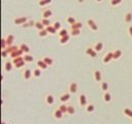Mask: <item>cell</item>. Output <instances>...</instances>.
I'll use <instances>...</instances> for the list:
<instances>
[{
	"label": "cell",
	"mask_w": 132,
	"mask_h": 124,
	"mask_svg": "<svg viewBox=\"0 0 132 124\" xmlns=\"http://www.w3.org/2000/svg\"><path fill=\"white\" fill-rule=\"evenodd\" d=\"M6 39V44H7V47L10 46H13L14 45V41H15V36L13 34H8L7 37L5 38Z\"/></svg>",
	"instance_id": "cell-19"
},
{
	"label": "cell",
	"mask_w": 132,
	"mask_h": 124,
	"mask_svg": "<svg viewBox=\"0 0 132 124\" xmlns=\"http://www.w3.org/2000/svg\"><path fill=\"white\" fill-rule=\"evenodd\" d=\"M40 22H41L43 25H45V27H48V26H50V25H52V23H51L50 19H45V18H42Z\"/></svg>",
	"instance_id": "cell-39"
},
{
	"label": "cell",
	"mask_w": 132,
	"mask_h": 124,
	"mask_svg": "<svg viewBox=\"0 0 132 124\" xmlns=\"http://www.w3.org/2000/svg\"><path fill=\"white\" fill-rule=\"evenodd\" d=\"M128 34L130 37H132V25H130V26L128 27Z\"/></svg>",
	"instance_id": "cell-48"
},
{
	"label": "cell",
	"mask_w": 132,
	"mask_h": 124,
	"mask_svg": "<svg viewBox=\"0 0 132 124\" xmlns=\"http://www.w3.org/2000/svg\"><path fill=\"white\" fill-rule=\"evenodd\" d=\"M23 79L25 80V81H29L32 77H33V71L30 69V68H25L24 70H23Z\"/></svg>",
	"instance_id": "cell-2"
},
{
	"label": "cell",
	"mask_w": 132,
	"mask_h": 124,
	"mask_svg": "<svg viewBox=\"0 0 132 124\" xmlns=\"http://www.w3.org/2000/svg\"><path fill=\"white\" fill-rule=\"evenodd\" d=\"M58 107H59V109H60V111L62 112L63 114H67V109H68V105H66V103H62V104H60Z\"/></svg>",
	"instance_id": "cell-34"
},
{
	"label": "cell",
	"mask_w": 132,
	"mask_h": 124,
	"mask_svg": "<svg viewBox=\"0 0 132 124\" xmlns=\"http://www.w3.org/2000/svg\"><path fill=\"white\" fill-rule=\"evenodd\" d=\"M87 25H88V27H89V29H91L92 31H97L99 29L98 25L96 24V22L94 20H92V19H89L87 21Z\"/></svg>",
	"instance_id": "cell-3"
},
{
	"label": "cell",
	"mask_w": 132,
	"mask_h": 124,
	"mask_svg": "<svg viewBox=\"0 0 132 124\" xmlns=\"http://www.w3.org/2000/svg\"><path fill=\"white\" fill-rule=\"evenodd\" d=\"M100 88L101 90L103 91V92H107L108 89H109V85H108V83L106 81H102L100 83Z\"/></svg>",
	"instance_id": "cell-16"
},
{
	"label": "cell",
	"mask_w": 132,
	"mask_h": 124,
	"mask_svg": "<svg viewBox=\"0 0 132 124\" xmlns=\"http://www.w3.org/2000/svg\"><path fill=\"white\" fill-rule=\"evenodd\" d=\"M76 1H77L78 3H84V2H85V0H76Z\"/></svg>",
	"instance_id": "cell-49"
},
{
	"label": "cell",
	"mask_w": 132,
	"mask_h": 124,
	"mask_svg": "<svg viewBox=\"0 0 132 124\" xmlns=\"http://www.w3.org/2000/svg\"><path fill=\"white\" fill-rule=\"evenodd\" d=\"M21 56H24V52L22 51L20 48L18 49V50H16V51H14L13 53L10 54V57L13 58V59H14V58H17V57H21Z\"/></svg>",
	"instance_id": "cell-10"
},
{
	"label": "cell",
	"mask_w": 132,
	"mask_h": 124,
	"mask_svg": "<svg viewBox=\"0 0 132 124\" xmlns=\"http://www.w3.org/2000/svg\"><path fill=\"white\" fill-rule=\"evenodd\" d=\"M23 57H24V60H25L26 63H31V62H33V60H34L33 56L30 55V54H25Z\"/></svg>",
	"instance_id": "cell-26"
},
{
	"label": "cell",
	"mask_w": 132,
	"mask_h": 124,
	"mask_svg": "<svg viewBox=\"0 0 132 124\" xmlns=\"http://www.w3.org/2000/svg\"><path fill=\"white\" fill-rule=\"evenodd\" d=\"M2 124H6V123H5V122H2Z\"/></svg>",
	"instance_id": "cell-51"
},
{
	"label": "cell",
	"mask_w": 132,
	"mask_h": 124,
	"mask_svg": "<svg viewBox=\"0 0 132 124\" xmlns=\"http://www.w3.org/2000/svg\"><path fill=\"white\" fill-rule=\"evenodd\" d=\"M77 89H78V86H77L76 83H70L69 86H68V91H69V93H71V94L76 93Z\"/></svg>",
	"instance_id": "cell-7"
},
{
	"label": "cell",
	"mask_w": 132,
	"mask_h": 124,
	"mask_svg": "<svg viewBox=\"0 0 132 124\" xmlns=\"http://www.w3.org/2000/svg\"><path fill=\"white\" fill-rule=\"evenodd\" d=\"M66 35H68V31H67L66 29L62 28L61 30L58 31V36H59V38H60V37H63V36H66Z\"/></svg>",
	"instance_id": "cell-32"
},
{
	"label": "cell",
	"mask_w": 132,
	"mask_h": 124,
	"mask_svg": "<svg viewBox=\"0 0 132 124\" xmlns=\"http://www.w3.org/2000/svg\"><path fill=\"white\" fill-rule=\"evenodd\" d=\"M74 113H75V109H74V106H72V105H68L67 114H68V115H73Z\"/></svg>",
	"instance_id": "cell-40"
},
{
	"label": "cell",
	"mask_w": 132,
	"mask_h": 124,
	"mask_svg": "<svg viewBox=\"0 0 132 124\" xmlns=\"http://www.w3.org/2000/svg\"><path fill=\"white\" fill-rule=\"evenodd\" d=\"M93 76H94L95 82H97V83H101L102 82V74H101L100 70H94Z\"/></svg>",
	"instance_id": "cell-9"
},
{
	"label": "cell",
	"mask_w": 132,
	"mask_h": 124,
	"mask_svg": "<svg viewBox=\"0 0 132 124\" xmlns=\"http://www.w3.org/2000/svg\"><path fill=\"white\" fill-rule=\"evenodd\" d=\"M6 48H7L6 39H5V38H2V39H1V49H2V50H6Z\"/></svg>",
	"instance_id": "cell-46"
},
{
	"label": "cell",
	"mask_w": 132,
	"mask_h": 124,
	"mask_svg": "<svg viewBox=\"0 0 132 124\" xmlns=\"http://www.w3.org/2000/svg\"><path fill=\"white\" fill-rule=\"evenodd\" d=\"M78 102H80V105L83 106V107H86L87 104H88V99H87V96L85 94H81L78 96Z\"/></svg>",
	"instance_id": "cell-6"
},
{
	"label": "cell",
	"mask_w": 132,
	"mask_h": 124,
	"mask_svg": "<svg viewBox=\"0 0 132 124\" xmlns=\"http://www.w3.org/2000/svg\"><path fill=\"white\" fill-rule=\"evenodd\" d=\"M52 16H53V12L50 10V8H45L41 13V17L45 19H50Z\"/></svg>",
	"instance_id": "cell-11"
},
{
	"label": "cell",
	"mask_w": 132,
	"mask_h": 124,
	"mask_svg": "<svg viewBox=\"0 0 132 124\" xmlns=\"http://www.w3.org/2000/svg\"><path fill=\"white\" fill-rule=\"evenodd\" d=\"M95 1L97 2V3H100V2H102V1H103V0H95Z\"/></svg>",
	"instance_id": "cell-50"
},
{
	"label": "cell",
	"mask_w": 132,
	"mask_h": 124,
	"mask_svg": "<svg viewBox=\"0 0 132 124\" xmlns=\"http://www.w3.org/2000/svg\"><path fill=\"white\" fill-rule=\"evenodd\" d=\"M102 98H103V100L105 102H107V103H109L111 101V95H110V93L108 92V91H107V92H103Z\"/></svg>",
	"instance_id": "cell-18"
},
{
	"label": "cell",
	"mask_w": 132,
	"mask_h": 124,
	"mask_svg": "<svg viewBox=\"0 0 132 124\" xmlns=\"http://www.w3.org/2000/svg\"><path fill=\"white\" fill-rule=\"evenodd\" d=\"M69 38H70V36H69V34H68V35H66V36L60 37V38H59V41H60L61 45H65V44H67L68 41H69Z\"/></svg>",
	"instance_id": "cell-31"
},
{
	"label": "cell",
	"mask_w": 132,
	"mask_h": 124,
	"mask_svg": "<svg viewBox=\"0 0 132 124\" xmlns=\"http://www.w3.org/2000/svg\"><path fill=\"white\" fill-rule=\"evenodd\" d=\"M25 60H23V61H21V62H19V63H17V64H15V67L16 68H21V67H23V66H25Z\"/></svg>",
	"instance_id": "cell-45"
},
{
	"label": "cell",
	"mask_w": 132,
	"mask_h": 124,
	"mask_svg": "<svg viewBox=\"0 0 132 124\" xmlns=\"http://www.w3.org/2000/svg\"><path fill=\"white\" fill-rule=\"evenodd\" d=\"M111 60H113V52H107L103 57V63L107 64L109 63Z\"/></svg>",
	"instance_id": "cell-5"
},
{
	"label": "cell",
	"mask_w": 132,
	"mask_h": 124,
	"mask_svg": "<svg viewBox=\"0 0 132 124\" xmlns=\"http://www.w3.org/2000/svg\"><path fill=\"white\" fill-rule=\"evenodd\" d=\"M124 114L127 116L128 118H130V119H132V110H130V109H128V107H125L124 109Z\"/></svg>",
	"instance_id": "cell-36"
},
{
	"label": "cell",
	"mask_w": 132,
	"mask_h": 124,
	"mask_svg": "<svg viewBox=\"0 0 132 124\" xmlns=\"http://www.w3.org/2000/svg\"><path fill=\"white\" fill-rule=\"evenodd\" d=\"M52 2H53V0H38V1H37V4H38V6H40V7H46V6L50 5Z\"/></svg>",
	"instance_id": "cell-15"
},
{
	"label": "cell",
	"mask_w": 132,
	"mask_h": 124,
	"mask_svg": "<svg viewBox=\"0 0 132 124\" xmlns=\"http://www.w3.org/2000/svg\"><path fill=\"white\" fill-rule=\"evenodd\" d=\"M83 28V24L81 22H76L73 25H70V30H74V29H82Z\"/></svg>",
	"instance_id": "cell-28"
},
{
	"label": "cell",
	"mask_w": 132,
	"mask_h": 124,
	"mask_svg": "<svg viewBox=\"0 0 132 124\" xmlns=\"http://www.w3.org/2000/svg\"><path fill=\"white\" fill-rule=\"evenodd\" d=\"M13 67H15L13 61H7V62H5V64H4V69L6 71H11L13 69Z\"/></svg>",
	"instance_id": "cell-22"
},
{
	"label": "cell",
	"mask_w": 132,
	"mask_h": 124,
	"mask_svg": "<svg viewBox=\"0 0 132 124\" xmlns=\"http://www.w3.org/2000/svg\"><path fill=\"white\" fill-rule=\"evenodd\" d=\"M8 55H10V54L7 53L6 50H2V51H1V56H2V58H6Z\"/></svg>",
	"instance_id": "cell-47"
},
{
	"label": "cell",
	"mask_w": 132,
	"mask_h": 124,
	"mask_svg": "<svg viewBox=\"0 0 132 124\" xmlns=\"http://www.w3.org/2000/svg\"><path fill=\"white\" fill-rule=\"evenodd\" d=\"M36 66H37V67H39L40 69H42V70H46L49 67V66L47 65V63L43 61L42 59H39V60L36 61Z\"/></svg>",
	"instance_id": "cell-13"
},
{
	"label": "cell",
	"mask_w": 132,
	"mask_h": 124,
	"mask_svg": "<svg viewBox=\"0 0 132 124\" xmlns=\"http://www.w3.org/2000/svg\"><path fill=\"white\" fill-rule=\"evenodd\" d=\"M86 111L88 113H93L95 111V105L93 103H88L87 106H86Z\"/></svg>",
	"instance_id": "cell-33"
},
{
	"label": "cell",
	"mask_w": 132,
	"mask_h": 124,
	"mask_svg": "<svg viewBox=\"0 0 132 124\" xmlns=\"http://www.w3.org/2000/svg\"><path fill=\"white\" fill-rule=\"evenodd\" d=\"M34 28L36 29V30H38V31H40V30H43V29H46L45 25H43V24H42L41 22H35Z\"/></svg>",
	"instance_id": "cell-27"
},
{
	"label": "cell",
	"mask_w": 132,
	"mask_h": 124,
	"mask_svg": "<svg viewBox=\"0 0 132 124\" xmlns=\"http://www.w3.org/2000/svg\"><path fill=\"white\" fill-rule=\"evenodd\" d=\"M34 25H35V22H34V21H30V22L25 23V24L23 25V27H25V28H27V27H32V26H34Z\"/></svg>",
	"instance_id": "cell-44"
},
{
	"label": "cell",
	"mask_w": 132,
	"mask_h": 124,
	"mask_svg": "<svg viewBox=\"0 0 132 124\" xmlns=\"http://www.w3.org/2000/svg\"><path fill=\"white\" fill-rule=\"evenodd\" d=\"M123 0H109V4L111 6H118L122 3Z\"/></svg>",
	"instance_id": "cell-37"
},
{
	"label": "cell",
	"mask_w": 132,
	"mask_h": 124,
	"mask_svg": "<svg viewBox=\"0 0 132 124\" xmlns=\"http://www.w3.org/2000/svg\"><path fill=\"white\" fill-rule=\"evenodd\" d=\"M23 60H24V57H23V56L17 57V58H14V59H13V63H14V65H15V64L19 63V62H21V61H23Z\"/></svg>",
	"instance_id": "cell-42"
},
{
	"label": "cell",
	"mask_w": 132,
	"mask_h": 124,
	"mask_svg": "<svg viewBox=\"0 0 132 124\" xmlns=\"http://www.w3.org/2000/svg\"><path fill=\"white\" fill-rule=\"evenodd\" d=\"M42 60L47 63L48 66H52L53 64H54V60H53V58L50 57V56H45V57L42 58Z\"/></svg>",
	"instance_id": "cell-20"
},
{
	"label": "cell",
	"mask_w": 132,
	"mask_h": 124,
	"mask_svg": "<svg viewBox=\"0 0 132 124\" xmlns=\"http://www.w3.org/2000/svg\"><path fill=\"white\" fill-rule=\"evenodd\" d=\"M124 21L126 24H130L132 22V13H126L124 16Z\"/></svg>",
	"instance_id": "cell-24"
},
{
	"label": "cell",
	"mask_w": 132,
	"mask_h": 124,
	"mask_svg": "<svg viewBox=\"0 0 132 124\" xmlns=\"http://www.w3.org/2000/svg\"><path fill=\"white\" fill-rule=\"evenodd\" d=\"M41 71H42V69H40L39 67H36L35 69H33V77L34 78H39L41 76Z\"/></svg>",
	"instance_id": "cell-30"
},
{
	"label": "cell",
	"mask_w": 132,
	"mask_h": 124,
	"mask_svg": "<svg viewBox=\"0 0 132 124\" xmlns=\"http://www.w3.org/2000/svg\"><path fill=\"white\" fill-rule=\"evenodd\" d=\"M77 21L75 20V18L74 17H71V16H68L67 18H66V23L67 24H69V25H73V24H75Z\"/></svg>",
	"instance_id": "cell-29"
},
{
	"label": "cell",
	"mask_w": 132,
	"mask_h": 124,
	"mask_svg": "<svg viewBox=\"0 0 132 124\" xmlns=\"http://www.w3.org/2000/svg\"><path fill=\"white\" fill-rule=\"evenodd\" d=\"M45 101L48 105H53L55 102V97L53 94H48L46 97H45Z\"/></svg>",
	"instance_id": "cell-8"
},
{
	"label": "cell",
	"mask_w": 132,
	"mask_h": 124,
	"mask_svg": "<svg viewBox=\"0 0 132 124\" xmlns=\"http://www.w3.org/2000/svg\"><path fill=\"white\" fill-rule=\"evenodd\" d=\"M123 55V52L121 50H116V51H113V60H118L122 57Z\"/></svg>",
	"instance_id": "cell-25"
},
{
	"label": "cell",
	"mask_w": 132,
	"mask_h": 124,
	"mask_svg": "<svg viewBox=\"0 0 132 124\" xmlns=\"http://www.w3.org/2000/svg\"><path fill=\"white\" fill-rule=\"evenodd\" d=\"M22 51L24 52V54H29L30 53V48L28 47V45H26V44H22V45H20V47H19Z\"/></svg>",
	"instance_id": "cell-23"
},
{
	"label": "cell",
	"mask_w": 132,
	"mask_h": 124,
	"mask_svg": "<svg viewBox=\"0 0 132 124\" xmlns=\"http://www.w3.org/2000/svg\"><path fill=\"white\" fill-rule=\"evenodd\" d=\"M48 34H49V32L47 31V29H43V30L38 31V36L39 37H46Z\"/></svg>",
	"instance_id": "cell-38"
},
{
	"label": "cell",
	"mask_w": 132,
	"mask_h": 124,
	"mask_svg": "<svg viewBox=\"0 0 132 124\" xmlns=\"http://www.w3.org/2000/svg\"><path fill=\"white\" fill-rule=\"evenodd\" d=\"M70 33H71L72 36H78L81 34V29H74V30H71L70 31Z\"/></svg>",
	"instance_id": "cell-41"
},
{
	"label": "cell",
	"mask_w": 132,
	"mask_h": 124,
	"mask_svg": "<svg viewBox=\"0 0 132 124\" xmlns=\"http://www.w3.org/2000/svg\"><path fill=\"white\" fill-rule=\"evenodd\" d=\"M64 115H65V114H63L62 112H61L59 107H58V109H56V110L54 111V118H55V119H57V120L62 119Z\"/></svg>",
	"instance_id": "cell-14"
},
{
	"label": "cell",
	"mask_w": 132,
	"mask_h": 124,
	"mask_svg": "<svg viewBox=\"0 0 132 124\" xmlns=\"http://www.w3.org/2000/svg\"><path fill=\"white\" fill-rule=\"evenodd\" d=\"M70 94H71V93H63L62 95H60L59 100L62 102V103H66L69 100V99H70Z\"/></svg>",
	"instance_id": "cell-12"
},
{
	"label": "cell",
	"mask_w": 132,
	"mask_h": 124,
	"mask_svg": "<svg viewBox=\"0 0 132 124\" xmlns=\"http://www.w3.org/2000/svg\"><path fill=\"white\" fill-rule=\"evenodd\" d=\"M46 29H47V31L49 32V34H52V35H54V34H56L57 33V29L53 26V24L52 25H50V26H48V27H46Z\"/></svg>",
	"instance_id": "cell-21"
},
{
	"label": "cell",
	"mask_w": 132,
	"mask_h": 124,
	"mask_svg": "<svg viewBox=\"0 0 132 124\" xmlns=\"http://www.w3.org/2000/svg\"><path fill=\"white\" fill-rule=\"evenodd\" d=\"M85 53L88 56H90L91 58H96V56H97V52H96L95 50H94V48H92V47H88L85 50Z\"/></svg>",
	"instance_id": "cell-4"
},
{
	"label": "cell",
	"mask_w": 132,
	"mask_h": 124,
	"mask_svg": "<svg viewBox=\"0 0 132 124\" xmlns=\"http://www.w3.org/2000/svg\"><path fill=\"white\" fill-rule=\"evenodd\" d=\"M94 50L97 53H99V52H101L102 50H103V43H101V41H98V43H96L95 45H94Z\"/></svg>",
	"instance_id": "cell-17"
},
{
	"label": "cell",
	"mask_w": 132,
	"mask_h": 124,
	"mask_svg": "<svg viewBox=\"0 0 132 124\" xmlns=\"http://www.w3.org/2000/svg\"><path fill=\"white\" fill-rule=\"evenodd\" d=\"M53 26H54L58 31L62 29V26H61V23L60 22H54V23H53Z\"/></svg>",
	"instance_id": "cell-43"
},
{
	"label": "cell",
	"mask_w": 132,
	"mask_h": 124,
	"mask_svg": "<svg viewBox=\"0 0 132 124\" xmlns=\"http://www.w3.org/2000/svg\"><path fill=\"white\" fill-rule=\"evenodd\" d=\"M19 49V47H17V46H10V47H7L6 48V51H7V53L8 54H11V53H13L14 51H16V50H18Z\"/></svg>",
	"instance_id": "cell-35"
},
{
	"label": "cell",
	"mask_w": 132,
	"mask_h": 124,
	"mask_svg": "<svg viewBox=\"0 0 132 124\" xmlns=\"http://www.w3.org/2000/svg\"><path fill=\"white\" fill-rule=\"evenodd\" d=\"M27 22H28L27 17H18V18H16L14 20V24L18 25V26H23V25Z\"/></svg>",
	"instance_id": "cell-1"
}]
</instances>
